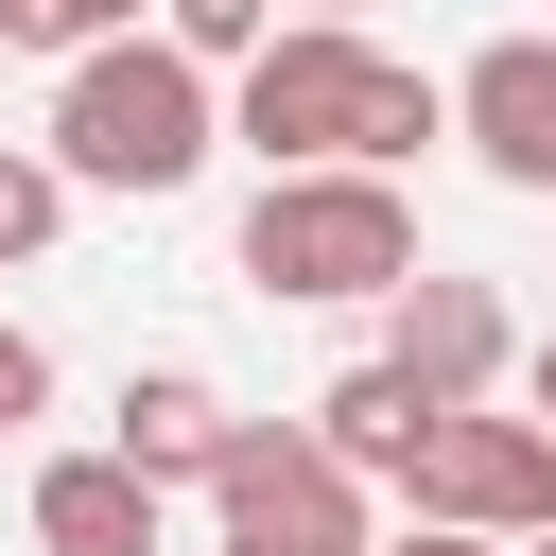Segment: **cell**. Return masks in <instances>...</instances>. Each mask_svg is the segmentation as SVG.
Segmentation results:
<instances>
[{"instance_id":"5","label":"cell","mask_w":556,"mask_h":556,"mask_svg":"<svg viewBox=\"0 0 556 556\" xmlns=\"http://www.w3.org/2000/svg\"><path fill=\"white\" fill-rule=\"evenodd\" d=\"M348 104H365V35H313V17H278L226 70V139L261 174H348Z\"/></svg>"},{"instance_id":"13","label":"cell","mask_w":556,"mask_h":556,"mask_svg":"<svg viewBox=\"0 0 556 556\" xmlns=\"http://www.w3.org/2000/svg\"><path fill=\"white\" fill-rule=\"evenodd\" d=\"M261 35H278V0H156V52H174V70H208V87H226Z\"/></svg>"},{"instance_id":"6","label":"cell","mask_w":556,"mask_h":556,"mask_svg":"<svg viewBox=\"0 0 556 556\" xmlns=\"http://www.w3.org/2000/svg\"><path fill=\"white\" fill-rule=\"evenodd\" d=\"M382 365H400L434 417H469V400H504V382H521V330H504V295H486V278H434V261H417V278L382 295Z\"/></svg>"},{"instance_id":"10","label":"cell","mask_w":556,"mask_h":556,"mask_svg":"<svg viewBox=\"0 0 556 556\" xmlns=\"http://www.w3.org/2000/svg\"><path fill=\"white\" fill-rule=\"evenodd\" d=\"M156 539H174V504L139 469H104V452H52L35 469V556H156Z\"/></svg>"},{"instance_id":"18","label":"cell","mask_w":556,"mask_h":556,"mask_svg":"<svg viewBox=\"0 0 556 556\" xmlns=\"http://www.w3.org/2000/svg\"><path fill=\"white\" fill-rule=\"evenodd\" d=\"M382 556H486V539H434V521H400V539H382Z\"/></svg>"},{"instance_id":"16","label":"cell","mask_w":556,"mask_h":556,"mask_svg":"<svg viewBox=\"0 0 556 556\" xmlns=\"http://www.w3.org/2000/svg\"><path fill=\"white\" fill-rule=\"evenodd\" d=\"M521 417H539V434H556V330H539V348H521Z\"/></svg>"},{"instance_id":"14","label":"cell","mask_w":556,"mask_h":556,"mask_svg":"<svg viewBox=\"0 0 556 556\" xmlns=\"http://www.w3.org/2000/svg\"><path fill=\"white\" fill-rule=\"evenodd\" d=\"M52 226H70L52 156H35V139H0V278H17V261H52Z\"/></svg>"},{"instance_id":"2","label":"cell","mask_w":556,"mask_h":556,"mask_svg":"<svg viewBox=\"0 0 556 556\" xmlns=\"http://www.w3.org/2000/svg\"><path fill=\"white\" fill-rule=\"evenodd\" d=\"M226 261H243L261 295H295V313H330V295H400V278H417V208H400L382 174H261Z\"/></svg>"},{"instance_id":"3","label":"cell","mask_w":556,"mask_h":556,"mask_svg":"<svg viewBox=\"0 0 556 556\" xmlns=\"http://www.w3.org/2000/svg\"><path fill=\"white\" fill-rule=\"evenodd\" d=\"M208 539H243V556H382L365 486H348L295 417H226V452H208Z\"/></svg>"},{"instance_id":"7","label":"cell","mask_w":556,"mask_h":556,"mask_svg":"<svg viewBox=\"0 0 556 556\" xmlns=\"http://www.w3.org/2000/svg\"><path fill=\"white\" fill-rule=\"evenodd\" d=\"M452 139H469L504 191L556 208V35H486V52L452 70Z\"/></svg>"},{"instance_id":"12","label":"cell","mask_w":556,"mask_h":556,"mask_svg":"<svg viewBox=\"0 0 556 556\" xmlns=\"http://www.w3.org/2000/svg\"><path fill=\"white\" fill-rule=\"evenodd\" d=\"M122 35H156V0H0V52H122Z\"/></svg>"},{"instance_id":"1","label":"cell","mask_w":556,"mask_h":556,"mask_svg":"<svg viewBox=\"0 0 556 556\" xmlns=\"http://www.w3.org/2000/svg\"><path fill=\"white\" fill-rule=\"evenodd\" d=\"M35 156H52V191H139V208H156V191H191V174L226 156V87H208V70H174L156 35L70 52V70H52V139H35Z\"/></svg>"},{"instance_id":"4","label":"cell","mask_w":556,"mask_h":556,"mask_svg":"<svg viewBox=\"0 0 556 556\" xmlns=\"http://www.w3.org/2000/svg\"><path fill=\"white\" fill-rule=\"evenodd\" d=\"M400 521H434V539H486V556H521V539L556 521V434H539V417H504V400L434 417V452H417Z\"/></svg>"},{"instance_id":"11","label":"cell","mask_w":556,"mask_h":556,"mask_svg":"<svg viewBox=\"0 0 556 556\" xmlns=\"http://www.w3.org/2000/svg\"><path fill=\"white\" fill-rule=\"evenodd\" d=\"M417 139H452V87L434 70H400V52H365V104H348V174H382L400 191V156Z\"/></svg>"},{"instance_id":"8","label":"cell","mask_w":556,"mask_h":556,"mask_svg":"<svg viewBox=\"0 0 556 556\" xmlns=\"http://www.w3.org/2000/svg\"><path fill=\"white\" fill-rule=\"evenodd\" d=\"M295 434H313L348 486H417V452H434V400H417V382L365 348V365H330V382H313V417H295Z\"/></svg>"},{"instance_id":"17","label":"cell","mask_w":556,"mask_h":556,"mask_svg":"<svg viewBox=\"0 0 556 556\" xmlns=\"http://www.w3.org/2000/svg\"><path fill=\"white\" fill-rule=\"evenodd\" d=\"M278 17H313V35H365V0H278Z\"/></svg>"},{"instance_id":"20","label":"cell","mask_w":556,"mask_h":556,"mask_svg":"<svg viewBox=\"0 0 556 556\" xmlns=\"http://www.w3.org/2000/svg\"><path fill=\"white\" fill-rule=\"evenodd\" d=\"M208 556H243V539H208Z\"/></svg>"},{"instance_id":"15","label":"cell","mask_w":556,"mask_h":556,"mask_svg":"<svg viewBox=\"0 0 556 556\" xmlns=\"http://www.w3.org/2000/svg\"><path fill=\"white\" fill-rule=\"evenodd\" d=\"M35 417H52V348L0 313V434H35Z\"/></svg>"},{"instance_id":"19","label":"cell","mask_w":556,"mask_h":556,"mask_svg":"<svg viewBox=\"0 0 556 556\" xmlns=\"http://www.w3.org/2000/svg\"><path fill=\"white\" fill-rule=\"evenodd\" d=\"M521 556H556V521H539V539H521Z\"/></svg>"},{"instance_id":"9","label":"cell","mask_w":556,"mask_h":556,"mask_svg":"<svg viewBox=\"0 0 556 556\" xmlns=\"http://www.w3.org/2000/svg\"><path fill=\"white\" fill-rule=\"evenodd\" d=\"M208 452H226V382L139 365V382H122V417H104V469H139V486L174 504V486H208Z\"/></svg>"}]
</instances>
